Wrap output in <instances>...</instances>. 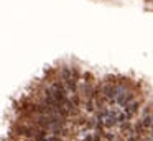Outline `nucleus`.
I'll use <instances>...</instances> for the list:
<instances>
[{
  "mask_svg": "<svg viewBox=\"0 0 153 141\" xmlns=\"http://www.w3.org/2000/svg\"><path fill=\"white\" fill-rule=\"evenodd\" d=\"M150 115H152V120H153V111H152V113H150Z\"/></svg>",
  "mask_w": 153,
  "mask_h": 141,
  "instance_id": "20e7f679",
  "label": "nucleus"
},
{
  "mask_svg": "<svg viewBox=\"0 0 153 141\" xmlns=\"http://www.w3.org/2000/svg\"><path fill=\"white\" fill-rule=\"evenodd\" d=\"M138 102H132V103H128V105H125V113L128 115V117H132L133 113H135L137 110H138Z\"/></svg>",
  "mask_w": 153,
  "mask_h": 141,
  "instance_id": "7ed1b4c3",
  "label": "nucleus"
},
{
  "mask_svg": "<svg viewBox=\"0 0 153 141\" xmlns=\"http://www.w3.org/2000/svg\"><path fill=\"white\" fill-rule=\"evenodd\" d=\"M50 89H51V92H53V95H54L58 103H64V102L68 100V94H69V92H68L64 82H59L58 79H54V80H51Z\"/></svg>",
  "mask_w": 153,
  "mask_h": 141,
  "instance_id": "f257e3e1",
  "label": "nucleus"
},
{
  "mask_svg": "<svg viewBox=\"0 0 153 141\" xmlns=\"http://www.w3.org/2000/svg\"><path fill=\"white\" fill-rule=\"evenodd\" d=\"M59 75H61V80H63V82L69 80V79H73V69H69V67L64 66V67H61Z\"/></svg>",
  "mask_w": 153,
  "mask_h": 141,
  "instance_id": "f03ea898",
  "label": "nucleus"
}]
</instances>
